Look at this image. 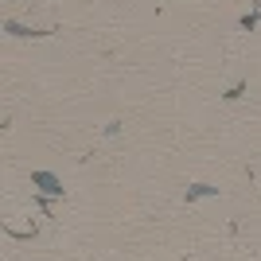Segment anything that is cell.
<instances>
[{
	"instance_id": "1",
	"label": "cell",
	"mask_w": 261,
	"mask_h": 261,
	"mask_svg": "<svg viewBox=\"0 0 261 261\" xmlns=\"http://www.w3.org/2000/svg\"><path fill=\"white\" fill-rule=\"evenodd\" d=\"M32 184L39 191H47V195H63V179H55L51 172H32Z\"/></svg>"
},
{
	"instance_id": "2",
	"label": "cell",
	"mask_w": 261,
	"mask_h": 261,
	"mask_svg": "<svg viewBox=\"0 0 261 261\" xmlns=\"http://www.w3.org/2000/svg\"><path fill=\"white\" fill-rule=\"evenodd\" d=\"M218 195V187L211 184H195V187H187V203H195V199H215Z\"/></svg>"
}]
</instances>
